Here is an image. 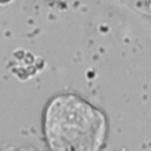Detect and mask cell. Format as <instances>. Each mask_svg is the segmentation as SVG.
<instances>
[{"mask_svg":"<svg viewBox=\"0 0 151 151\" xmlns=\"http://www.w3.org/2000/svg\"><path fill=\"white\" fill-rule=\"evenodd\" d=\"M106 130L101 111L78 96H58L46 107L44 131L53 150H98L104 144Z\"/></svg>","mask_w":151,"mask_h":151,"instance_id":"6da1fadb","label":"cell"},{"mask_svg":"<svg viewBox=\"0 0 151 151\" xmlns=\"http://www.w3.org/2000/svg\"><path fill=\"white\" fill-rule=\"evenodd\" d=\"M137 11L151 15V0H126Z\"/></svg>","mask_w":151,"mask_h":151,"instance_id":"7a4b0ae2","label":"cell"}]
</instances>
